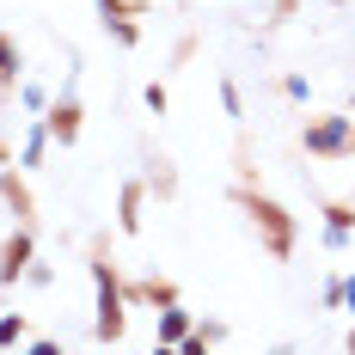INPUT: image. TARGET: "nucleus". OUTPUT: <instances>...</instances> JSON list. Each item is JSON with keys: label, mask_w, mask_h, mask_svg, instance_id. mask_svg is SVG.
<instances>
[{"label": "nucleus", "mask_w": 355, "mask_h": 355, "mask_svg": "<svg viewBox=\"0 0 355 355\" xmlns=\"http://www.w3.org/2000/svg\"><path fill=\"white\" fill-rule=\"evenodd\" d=\"M92 276H98V337H116V331H123V300H116V282H110L105 263H98Z\"/></svg>", "instance_id": "f257e3e1"}, {"label": "nucleus", "mask_w": 355, "mask_h": 355, "mask_svg": "<svg viewBox=\"0 0 355 355\" xmlns=\"http://www.w3.org/2000/svg\"><path fill=\"white\" fill-rule=\"evenodd\" d=\"M251 214L263 220V233H270V245H276V251H288V245H294V227H288V214L276 209V202H251Z\"/></svg>", "instance_id": "f03ea898"}, {"label": "nucleus", "mask_w": 355, "mask_h": 355, "mask_svg": "<svg viewBox=\"0 0 355 355\" xmlns=\"http://www.w3.org/2000/svg\"><path fill=\"white\" fill-rule=\"evenodd\" d=\"M306 147H313V153H337V147H349V116H337V123L313 129V135H306Z\"/></svg>", "instance_id": "7ed1b4c3"}, {"label": "nucleus", "mask_w": 355, "mask_h": 355, "mask_svg": "<svg viewBox=\"0 0 355 355\" xmlns=\"http://www.w3.org/2000/svg\"><path fill=\"white\" fill-rule=\"evenodd\" d=\"M25 257H31V239H25V233H19V239H6V257H0V276L12 282V276L25 270Z\"/></svg>", "instance_id": "20e7f679"}, {"label": "nucleus", "mask_w": 355, "mask_h": 355, "mask_svg": "<svg viewBox=\"0 0 355 355\" xmlns=\"http://www.w3.org/2000/svg\"><path fill=\"white\" fill-rule=\"evenodd\" d=\"M73 116H80V110H73V105H62V110H55V135H62V141H73V129H80Z\"/></svg>", "instance_id": "39448f33"}, {"label": "nucleus", "mask_w": 355, "mask_h": 355, "mask_svg": "<svg viewBox=\"0 0 355 355\" xmlns=\"http://www.w3.org/2000/svg\"><path fill=\"white\" fill-rule=\"evenodd\" d=\"M12 73H19V49L0 37V80H12Z\"/></svg>", "instance_id": "423d86ee"}, {"label": "nucleus", "mask_w": 355, "mask_h": 355, "mask_svg": "<svg viewBox=\"0 0 355 355\" xmlns=\"http://www.w3.org/2000/svg\"><path fill=\"white\" fill-rule=\"evenodd\" d=\"M159 337H166V343H184V313H166V324H159Z\"/></svg>", "instance_id": "0eeeda50"}, {"label": "nucleus", "mask_w": 355, "mask_h": 355, "mask_svg": "<svg viewBox=\"0 0 355 355\" xmlns=\"http://www.w3.org/2000/svg\"><path fill=\"white\" fill-rule=\"evenodd\" d=\"M349 306H355V282H349Z\"/></svg>", "instance_id": "6e6552de"}, {"label": "nucleus", "mask_w": 355, "mask_h": 355, "mask_svg": "<svg viewBox=\"0 0 355 355\" xmlns=\"http://www.w3.org/2000/svg\"><path fill=\"white\" fill-rule=\"evenodd\" d=\"M349 349H355V331H349Z\"/></svg>", "instance_id": "1a4fd4ad"}]
</instances>
